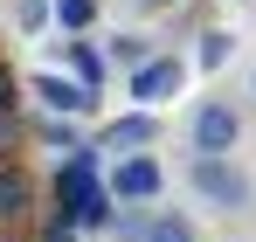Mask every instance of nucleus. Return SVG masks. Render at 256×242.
Wrapping results in <instances>:
<instances>
[{
    "instance_id": "9d476101",
    "label": "nucleus",
    "mask_w": 256,
    "mask_h": 242,
    "mask_svg": "<svg viewBox=\"0 0 256 242\" xmlns=\"http://www.w3.org/2000/svg\"><path fill=\"white\" fill-rule=\"evenodd\" d=\"M62 56H70V70H76L84 90H104V48H97V42H70Z\"/></svg>"
},
{
    "instance_id": "423d86ee",
    "label": "nucleus",
    "mask_w": 256,
    "mask_h": 242,
    "mask_svg": "<svg viewBox=\"0 0 256 242\" xmlns=\"http://www.w3.org/2000/svg\"><path fill=\"white\" fill-rule=\"evenodd\" d=\"M28 90H35V104H42V111H56V118H90V111H97V90H84V83L62 76V70L28 76Z\"/></svg>"
},
{
    "instance_id": "7ed1b4c3",
    "label": "nucleus",
    "mask_w": 256,
    "mask_h": 242,
    "mask_svg": "<svg viewBox=\"0 0 256 242\" xmlns=\"http://www.w3.org/2000/svg\"><path fill=\"white\" fill-rule=\"evenodd\" d=\"M236 138H242V111L228 97H201L187 118V146L194 152H236Z\"/></svg>"
},
{
    "instance_id": "6ab92c4d",
    "label": "nucleus",
    "mask_w": 256,
    "mask_h": 242,
    "mask_svg": "<svg viewBox=\"0 0 256 242\" xmlns=\"http://www.w3.org/2000/svg\"><path fill=\"white\" fill-rule=\"evenodd\" d=\"M138 7H173V0H138Z\"/></svg>"
},
{
    "instance_id": "f8f14e48",
    "label": "nucleus",
    "mask_w": 256,
    "mask_h": 242,
    "mask_svg": "<svg viewBox=\"0 0 256 242\" xmlns=\"http://www.w3.org/2000/svg\"><path fill=\"white\" fill-rule=\"evenodd\" d=\"M14 104H21V76H14V70L0 62V146L14 138Z\"/></svg>"
},
{
    "instance_id": "6e6552de",
    "label": "nucleus",
    "mask_w": 256,
    "mask_h": 242,
    "mask_svg": "<svg viewBox=\"0 0 256 242\" xmlns=\"http://www.w3.org/2000/svg\"><path fill=\"white\" fill-rule=\"evenodd\" d=\"M35 214V180H28V166L0 160V228H21Z\"/></svg>"
},
{
    "instance_id": "f3484780",
    "label": "nucleus",
    "mask_w": 256,
    "mask_h": 242,
    "mask_svg": "<svg viewBox=\"0 0 256 242\" xmlns=\"http://www.w3.org/2000/svg\"><path fill=\"white\" fill-rule=\"evenodd\" d=\"M35 242H76V228H70L62 214H48V222H42V236H35Z\"/></svg>"
},
{
    "instance_id": "f257e3e1",
    "label": "nucleus",
    "mask_w": 256,
    "mask_h": 242,
    "mask_svg": "<svg viewBox=\"0 0 256 242\" xmlns=\"http://www.w3.org/2000/svg\"><path fill=\"white\" fill-rule=\"evenodd\" d=\"M111 194H104V173H97V152L90 146H76L70 160L56 166V208L48 214H62L70 228H104L111 222Z\"/></svg>"
},
{
    "instance_id": "a211bd4d",
    "label": "nucleus",
    "mask_w": 256,
    "mask_h": 242,
    "mask_svg": "<svg viewBox=\"0 0 256 242\" xmlns=\"http://www.w3.org/2000/svg\"><path fill=\"white\" fill-rule=\"evenodd\" d=\"M48 21V0H21V28H42Z\"/></svg>"
},
{
    "instance_id": "9b49d317",
    "label": "nucleus",
    "mask_w": 256,
    "mask_h": 242,
    "mask_svg": "<svg viewBox=\"0 0 256 242\" xmlns=\"http://www.w3.org/2000/svg\"><path fill=\"white\" fill-rule=\"evenodd\" d=\"M48 21H56L62 35H84L90 21H97V0H48Z\"/></svg>"
},
{
    "instance_id": "20e7f679",
    "label": "nucleus",
    "mask_w": 256,
    "mask_h": 242,
    "mask_svg": "<svg viewBox=\"0 0 256 242\" xmlns=\"http://www.w3.org/2000/svg\"><path fill=\"white\" fill-rule=\"evenodd\" d=\"M180 83H187V62L180 56H146V62L125 70V90H132L138 111H160L166 97H180Z\"/></svg>"
},
{
    "instance_id": "1a4fd4ad",
    "label": "nucleus",
    "mask_w": 256,
    "mask_h": 242,
    "mask_svg": "<svg viewBox=\"0 0 256 242\" xmlns=\"http://www.w3.org/2000/svg\"><path fill=\"white\" fill-rule=\"evenodd\" d=\"M138 242H201V228H194L180 208H146V228H138Z\"/></svg>"
},
{
    "instance_id": "4468645a",
    "label": "nucleus",
    "mask_w": 256,
    "mask_h": 242,
    "mask_svg": "<svg viewBox=\"0 0 256 242\" xmlns=\"http://www.w3.org/2000/svg\"><path fill=\"white\" fill-rule=\"evenodd\" d=\"M146 56H152V48H146V35H118L111 48H104V62H125V70H132V62H146Z\"/></svg>"
},
{
    "instance_id": "0eeeda50",
    "label": "nucleus",
    "mask_w": 256,
    "mask_h": 242,
    "mask_svg": "<svg viewBox=\"0 0 256 242\" xmlns=\"http://www.w3.org/2000/svg\"><path fill=\"white\" fill-rule=\"evenodd\" d=\"M152 138H160V118H152V111H125V118H111V124H104V138H97L90 152H118V160H125V152L152 146Z\"/></svg>"
},
{
    "instance_id": "39448f33",
    "label": "nucleus",
    "mask_w": 256,
    "mask_h": 242,
    "mask_svg": "<svg viewBox=\"0 0 256 242\" xmlns=\"http://www.w3.org/2000/svg\"><path fill=\"white\" fill-rule=\"evenodd\" d=\"M104 194L125 201V208H146V201L166 194V173H160V160H146V152H125V160L104 173Z\"/></svg>"
},
{
    "instance_id": "dca6fc26",
    "label": "nucleus",
    "mask_w": 256,
    "mask_h": 242,
    "mask_svg": "<svg viewBox=\"0 0 256 242\" xmlns=\"http://www.w3.org/2000/svg\"><path fill=\"white\" fill-rule=\"evenodd\" d=\"M42 138H48V146H62V152H76V146H84V138H76V124H70V118L42 124Z\"/></svg>"
},
{
    "instance_id": "f03ea898",
    "label": "nucleus",
    "mask_w": 256,
    "mask_h": 242,
    "mask_svg": "<svg viewBox=\"0 0 256 242\" xmlns=\"http://www.w3.org/2000/svg\"><path fill=\"white\" fill-rule=\"evenodd\" d=\"M187 187L208 208H222V214H250V201H256L250 173L228 160V152H194V160H187Z\"/></svg>"
},
{
    "instance_id": "2eb2a0df",
    "label": "nucleus",
    "mask_w": 256,
    "mask_h": 242,
    "mask_svg": "<svg viewBox=\"0 0 256 242\" xmlns=\"http://www.w3.org/2000/svg\"><path fill=\"white\" fill-rule=\"evenodd\" d=\"M104 228H111L118 242H138V228H146V208H125V201H118V214H111Z\"/></svg>"
},
{
    "instance_id": "ddd939ff",
    "label": "nucleus",
    "mask_w": 256,
    "mask_h": 242,
    "mask_svg": "<svg viewBox=\"0 0 256 242\" xmlns=\"http://www.w3.org/2000/svg\"><path fill=\"white\" fill-rule=\"evenodd\" d=\"M228 56H236V35H201V56H194V62H201V70H222V62H228Z\"/></svg>"
}]
</instances>
